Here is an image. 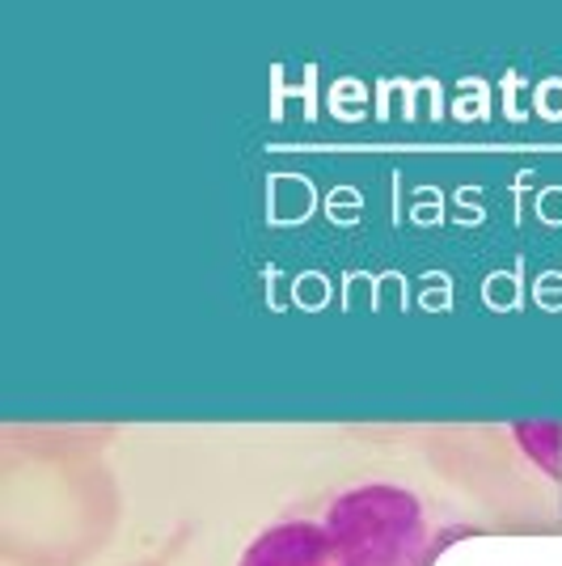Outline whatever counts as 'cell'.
<instances>
[{
  "instance_id": "obj_1",
  "label": "cell",
  "mask_w": 562,
  "mask_h": 566,
  "mask_svg": "<svg viewBox=\"0 0 562 566\" xmlns=\"http://www.w3.org/2000/svg\"><path fill=\"white\" fill-rule=\"evenodd\" d=\"M326 528L364 566L415 563L427 542L419 499L389 482H368L339 495L326 512Z\"/></svg>"
},
{
  "instance_id": "obj_2",
  "label": "cell",
  "mask_w": 562,
  "mask_h": 566,
  "mask_svg": "<svg viewBox=\"0 0 562 566\" xmlns=\"http://www.w3.org/2000/svg\"><path fill=\"white\" fill-rule=\"evenodd\" d=\"M241 566H364L347 545L313 520H288L258 537Z\"/></svg>"
},
{
  "instance_id": "obj_3",
  "label": "cell",
  "mask_w": 562,
  "mask_h": 566,
  "mask_svg": "<svg viewBox=\"0 0 562 566\" xmlns=\"http://www.w3.org/2000/svg\"><path fill=\"white\" fill-rule=\"evenodd\" d=\"M516 440L524 457L538 465L541 473H550L559 482L562 473V427L559 423H520L516 427Z\"/></svg>"
},
{
  "instance_id": "obj_4",
  "label": "cell",
  "mask_w": 562,
  "mask_h": 566,
  "mask_svg": "<svg viewBox=\"0 0 562 566\" xmlns=\"http://www.w3.org/2000/svg\"><path fill=\"white\" fill-rule=\"evenodd\" d=\"M461 533H466V528H452L448 537H440V542H431V545H427V549L419 554V558H415V563H406V566H431V558H436V554H440V549H445V545L452 542V537H461Z\"/></svg>"
},
{
  "instance_id": "obj_5",
  "label": "cell",
  "mask_w": 562,
  "mask_h": 566,
  "mask_svg": "<svg viewBox=\"0 0 562 566\" xmlns=\"http://www.w3.org/2000/svg\"><path fill=\"white\" fill-rule=\"evenodd\" d=\"M559 486H562V473H559Z\"/></svg>"
}]
</instances>
